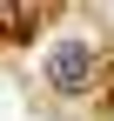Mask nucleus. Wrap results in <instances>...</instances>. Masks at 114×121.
<instances>
[{
	"mask_svg": "<svg viewBox=\"0 0 114 121\" xmlns=\"http://www.w3.org/2000/svg\"><path fill=\"white\" fill-rule=\"evenodd\" d=\"M94 67H101V60H94V47H87V40H61V47L47 54V81L61 87V94H87Z\"/></svg>",
	"mask_w": 114,
	"mask_h": 121,
	"instance_id": "obj_1",
	"label": "nucleus"
}]
</instances>
